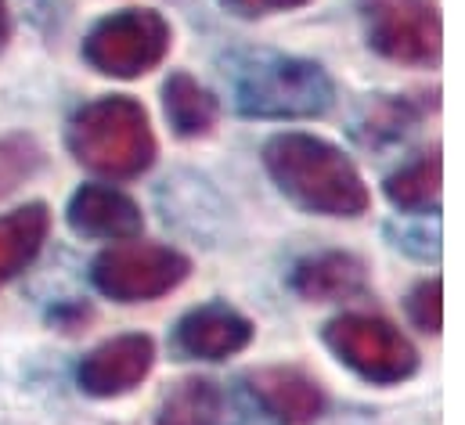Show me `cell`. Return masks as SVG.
Returning a JSON list of instances; mask_svg holds the SVG:
<instances>
[{
    "instance_id": "7",
    "label": "cell",
    "mask_w": 465,
    "mask_h": 425,
    "mask_svg": "<svg viewBox=\"0 0 465 425\" xmlns=\"http://www.w3.org/2000/svg\"><path fill=\"white\" fill-rule=\"evenodd\" d=\"M368 44L404 65H433L444 47V25L433 0H361Z\"/></svg>"
},
{
    "instance_id": "22",
    "label": "cell",
    "mask_w": 465,
    "mask_h": 425,
    "mask_svg": "<svg viewBox=\"0 0 465 425\" xmlns=\"http://www.w3.org/2000/svg\"><path fill=\"white\" fill-rule=\"evenodd\" d=\"M7 33H11V18H7V4L0 0V47H4V40H7Z\"/></svg>"
},
{
    "instance_id": "14",
    "label": "cell",
    "mask_w": 465,
    "mask_h": 425,
    "mask_svg": "<svg viewBox=\"0 0 465 425\" xmlns=\"http://www.w3.org/2000/svg\"><path fill=\"white\" fill-rule=\"evenodd\" d=\"M163 105H166V119L173 126V133L181 137H203L213 130L217 123V98L199 84L192 80L188 73H173L163 87Z\"/></svg>"
},
{
    "instance_id": "12",
    "label": "cell",
    "mask_w": 465,
    "mask_h": 425,
    "mask_svg": "<svg viewBox=\"0 0 465 425\" xmlns=\"http://www.w3.org/2000/svg\"><path fill=\"white\" fill-rule=\"evenodd\" d=\"M289 285L296 296L311 303H336L364 292L368 274H364V263L350 252H318L296 263Z\"/></svg>"
},
{
    "instance_id": "15",
    "label": "cell",
    "mask_w": 465,
    "mask_h": 425,
    "mask_svg": "<svg viewBox=\"0 0 465 425\" xmlns=\"http://www.w3.org/2000/svg\"><path fill=\"white\" fill-rule=\"evenodd\" d=\"M440 184H444V163L437 152H430V155L411 159L386 181V199L401 212H437Z\"/></svg>"
},
{
    "instance_id": "16",
    "label": "cell",
    "mask_w": 465,
    "mask_h": 425,
    "mask_svg": "<svg viewBox=\"0 0 465 425\" xmlns=\"http://www.w3.org/2000/svg\"><path fill=\"white\" fill-rule=\"evenodd\" d=\"M221 419H224V390L210 379H188L166 397L155 425H221Z\"/></svg>"
},
{
    "instance_id": "5",
    "label": "cell",
    "mask_w": 465,
    "mask_h": 425,
    "mask_svg": "<svg viewBox=\"0 0 465 425\" xmlns=\"http://www.w3.org/2000/svg\"><path fill=\"white\" fill-rule=\"evenodd\" d=\"M166 51H170L166 18L159 11H137V7L102 18L84 40L87 65L116 80H134L152 73L166 58Z\"/></svg>"
},
{
    "instance_id": "9",
    "label": "cell",
    "mask_w": 465,
    "mask_h": 425,
    "mask_svg": "<svg viewBox=\"0 0 465 425\" xmlns=\"http://www.w3.org/2000/svg\"><path fill=\"white\" fill-rule=\"evenodd\" d=\"M252 342V324L228 303H203L173 328V350L184 361H228Z\"/></svg>"
},
{
    "instance_id": "6",
    "label": "cell",
    "mask_w": 465,
    "mask_h": 425,
    "mask_svg": "<svg viewBox=\"0 0 465 425\" xmlns=\"http://www.w3.org/2000/svg\"><path fill=\"white\" fill-rule=\"evenodd\" d=\"M192 263L170 245H116L91 263V282L116 303H148L173 292Z\"/></svg>"
},
{
    "instance_id": "4",
    "label": "cell",
    "mask_w": 465,
    "mask_h": 425,
    "mask_svg": "<svg viewBox=\"0 0 465 425\" xmlns=\"http://www.w3.org/2000/svg\"><path fill=\"white\" fill-rule=\"evenodd\" d=\"M325 346L353 375L375 386H397L419 371V350L386 318L343 314L325 324Z\"/></svg>"
},
{
    "instance_id": "13",
    "label": "cell",
    "mask_w": 465,
    "mask_h": 425,
    "mask_svg": "<svg viewBox=\"0 0 465 425\" xmlns=\"http://www.w3.org/2000/svg\"><path fill=\"white\" fill-rule=\"evenodd\" d=\"M47 231H51V212L44 203H29L0 216V289L36 260V252L47 242Z\"/></svg>"
},
{
    "instance_id": "18",
    "label": "cell",
    "mask_w": 465,
    "mask_h": 425,
    "mask_svg": "<svg viewBox=\"0 0 465 425\" xmlns=\"http://www.w3.org/2000/svg\"><path fill=\"white\" fill-rule=\"evenodd\" d=\"M44 163V152L33 137L25 133H11L0 141V199L11 195L22 181H29Z\"/></svg>"
},
{
    "instance_id": "2",
    "label": "cell",
    "mask_w": 465,
    "mask_h": 425,
    "mask_svg": "<svg viewBox=\"0 0 465 425\" xmlns=\"http://www.w3.org/2000/svg\"><path fill=\"white\" fill-rule=\"evenodd\" d=\"M232 102L249 119H314L336 102V87L318 62L252 51L232 69Z\"/></svg>"
},
{
    "instance_id": "8",
    "label": "cell",
    "mask_w": 465,
    "mask_h": 425,
    "mask_svg": "<svg viewBox=\"0 0 465 425\" xmlns=\"http://www.w3.org/2000/svg\"><path fill=\"white\" fill-rule=\"evenodd\" d=\"M152 364H155V342L141 331H130V335H116L102 342L98 350H91L76 368V382L84 393L109 400V397H123L134 386H141Z\"/></svg>"
},
{
    "instance_id": "11",
    "label": "cell",
    "mask_w": 465,
    "mask_h": 425,
    "mask_svg": "<svg viewBox=\"0 0 465 425\" xmlns=\"http://www.w3.org/2000/svg\"><path fill=\"white\" fill-rule=\"evenodd\" d=\"M249 393L282 425H311L325 411V393L300 368H260L245 379Z\"/></svg>"
},
{
    "instance_id": "19",
    "label": "cell",
    "mask_w": 465,
    "mask_h": 425,
    "mask_svg": "<svg viewBox=\"0 0 465 425\" xmlns=\"http://www.w3.org/2000/svg\"><path fill=\"white\" fill-rule=\"evenodd\" d=\"M408 318L415 321L422 331H433V335L444 328V282L440 278H426L411 289Z\"/></svg>"
},
{
    "instance_id": "21",
    "label": "cell",
    "mask_w": 465,
    "mask_h": 425,
    "mask_svg": "<svg viewBox=\"0 0 465 425\" xmlns=\"http://www.w3.org/2000/svg\"><path fill=\"white\" fill-rule=\"evenodd\" d=\"M228 11L242 15V18H260V15H274V11H292L303 7L307 0H221Z\"/></svg>"
},
{
    "instance_id": "1",
    "label": "cell",
    "mask_w": 465,
    "mask_h": 425,
    "mask_svg": "<svg viewBox=\"0 0 465 425\" xmlns=\"http://www.w3.org/2000/svg\"><path fill=\"white\" fill-rule=\"evenodd\" d=\"M263 166L289 203L318 216H361L368 188L347 155L314 133H278L263 144Z\"/></svg>"
},
{
    "instance_id": "17",
    "label": "cell",
    "mask_w": 465,
    "mask_h": 425,
    "mask_svg": "<svg viewBox=\"0 0 465 425\" xmlns=\"http://www.w3.org/2000/svg\"><path fill=\"white\" fill-rule=\"evenodd\" d=\"M419 108L411 105L408 98H375L371 105L364 108V115L353 123V137L361 144H390L401 141L415 123H419Z\"/></svg>"
},
{
    "instance_id": "20",
    "label": "cell",
    "mask_w": 465,
    "mask_h": 425,
    "mask_svg": "<svg viewBox=\"0 0 465 425\" xmlns=\"http://www.w3.org/2000/svg\"><path fill=\"white\" fill-rule=\"evenodd\" d=\"M221 425H282L249 390L224 393V419Z\"/></svg>"
},
{
    "instance_id": "3",
    "label": "cell",
    "mask_w": 465,
    "mask_h": 425,
    "mask_svg": "<svg viewBox=\"0 0 465 425\" xmlns=\"http://www.w3.org/2000/svg\"><path fill=\"white\" fill-rule=\"evenodd\" d=\"M69 148L80 166L113 181L141 177L155 163V133L148 126V112L123 94L80 108L69 123Z\"/></svg>"
},
{
    "instance_id": "10",
    "label": "cell",
    "mask_w": 465,
    "mask_h": 425,
    "mask_svg": "<svg viewBox=\"0 0 465 425\" xmlns=\"http://www.w3.org/2000/svg\"><path fill=\"white\" fill-rule=\"evenodd\" d=\"M69 227L84 238H102V242H123L141 234L144 216L130 195L109 184H84L69 199Z\"/></svg>"
}]
</instances>
